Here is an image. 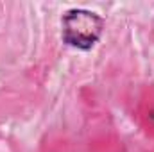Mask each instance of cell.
<instances>
[{
    "instance_id": "cell-1",
    "label": "cell",
    "mask_w": 154,
    "mask_h": 152,
    "mask_svg": "<svg viewBox=\"0 0 154 152\" xmlns=\"http://www.w3.org/2000/svg\"><path fill=\"white\" fill-rule=\"evenodd\" d=\"M104 18L86 7L66 9L61 16V39L77 50H91L102 38Z\"/></svg>"
}]
</instances>
